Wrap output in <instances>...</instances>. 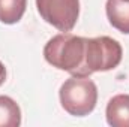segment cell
<instances>
[{
    "mask_svg": "<svg viewBox=\"0 0 129 127\" xmlns=\"http://www.w3.org/2000/svg\"><path fill=\"white\" fill-rule=\"evenodd\" d=\"M44 57L53 67L69 72L72 76H89L86 72V37L66 32L53 36L45 48Z\"/></svg>",
    "mask_w": 129,
    "mask_h": 127,
    "instance_id": "6da1fadb",
    "label": "cell"
},
{
    "mask_svg": "<svg viewBox=\"0 0 129 127\" xmlns=\"http://www.w3.org/2000/svg\"><path fill=\"white\" fill-rule=\"evenodd\" d=\"M41 18L59 32H71L80 17V0H36Z\"/></svg>",
    "mask_w": 129,
    "mask_h": 127,
    "instance_id": "277c9868",
    "label": "cell"
},
{
    "mask_svg": "<svg viewBox=\"0 0 129 127\" xmlns=\"http://www.w3.org/2000/svg\"><path fill=\"white\" fill-rule=\"evenodd\" d=\"M123 58L122 45L110 36L86 37V72L90 76L95 72L116 69Z\"/></svg>",
    "mask_w": 129,
    "mask_h": 127,
    "instance_id": "3957f363",
    "label": "cell"
},
{
    "mask_svg": "<svg viewBox=\"0 0 129 127\" xmlns=\"http://www.w3.org/2000/svg\"><path fill=\"white\" fill-rule=\"evenodd\" d=\"M21 124V109L9 96H0V127H18Z\"/></svg>",
    "mask_w": 129,
    "mask_h": 127,
    "instance_id": "52a82bcc",
    "label": "cell"
},
{
    "mask_svg": "<svg viewBox=\"0 0 129 127\" xmlns=\"http://www.w3.org/2000/svg\"><path fill=\"white\" fill-rule=\"evenodd\" d=\"M27 8V0H0V23H18Z\"/></svg>",
    "mask_w": 129,
    "mask_h": 127,
    "instance_id": "ba28073f",
    "label": "cell"
},
{
    "mask_svg": "<svg viewBox=\"0 0 129 127\" xmlns=\"http://www.w3.org/2000/svg\"><path fill=\"white\" fill-rule=\"evenodd\" d=\"M5 81H6V67L0 61V87L5 84Z\"/></svg>",
    "mask_w": 129,
    "mask_h": 127,
    "instance_id": "9c48e42d",
    "label": "cell"
},
{
    "mask_svg": "<svg viewBox=\"0 0 129 127\" xmlns=\"http://www.w3.org/2000/svg\"><path fill=\"white\" fill-rule=\"evenodd\" d=\"M59 97L69 115L86 117L98 103V87L89 76H71L62 84Z\"/></svg>",
    "mask_w": 129,
    "mask_h": 127,
    "instance_id": "7a4b0ae2",
    "label": "cell"
},
{
    "mask_svg": "<svg viewBox=\"0 0 129 127\" xmlns=\"http://www.w3.org/2000/svg\"><path fill=\"white\" fill-rule=\"evenodd\" d=\"M107 18L110 24L123 34H129V0H107Z\"/></svg>",
    "mask_w": 129,
    "mask_h": 127,
    "instance_id": "8992f818",
    "label": "cell"
},
{
    "mask_svg": "<svg viewBox=\"0 0 129 127\" xmlns=\"http://www.w3.org/2000/svg\"><path fill=\"white\" fill-rule=\"evenodd\" d=\"M105 117L111 127H129V94L114 96L107 105Z\"/></svg>",
    "mask_w": 129,
    "mask_h": 127,
    "instance_id": "5b68a950",
    "label": "cell"
}]
</instances>
